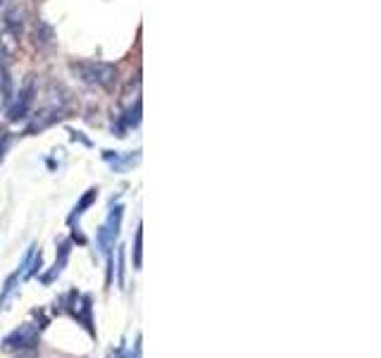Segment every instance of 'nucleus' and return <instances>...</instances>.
Listing matches in <instances>:
<instances>
[{"mask_svg": "<svg viewBox=\"0 0 381 358\" xmlns=\"http://www.w3.org/2000/svg\"><path fill=\"white\" fill-rule=\"evenodd\" d=\"M72 318H74L76 323H81L91 337H96V328H93V298H91V294H81V296H79V306H76V311H74V315H72Z\"/></svg>", "mask_w": 381, "mask_h": 358, "instance_id": "5", "label": "nucleus"}, {"mask_svg": "<svg viewBox=\"0 0 381 358\" xmlns=\"http://www.w3.org/2000/svg\"><path fill=\"white\" fill-rule=\"evenodd\" d=\"M22 10H19V5H10L8 10H5V31H10V34L19 36L22 34Z\"/></svg>", "mask_w": 381, "mask_h": 358, "instance_id": "8", "label": "nucleus"}, {"mask_svg": "<svg viewBox=\"0 0 381 358\" xmlns=\"http://www.w3.org/2000/svg\"><path fill=\"white\" fill-rule=\"evenodd\" d=\"M127 358H141V335L136 337V347L131 349V354H129Z\"/></svg>", "mask_w": 381, "mask_h": 358, "instance_id": "16", "label": "nucleus"}, {"mask_svg": "<svg viewBox=\"0 0 381 358\" xmlns=\"http://www.w3.org/2000/svg\"><path fill=\"white\" fill-rule=\"evenodd\" d=\"M96 246L98 251L103 253V256H113V249H115V239L110 237L108 230L105 227H101V230L96 232Z\"/></svg>", "mask_w": 381, "mask_h": 358, "instance_id": "12", "label": "nucleus"}, {"mask_svg": "<svg viewBox=\"0 0 381 358\" xmlns=\"http://www.w3.org/2000/svg\"><path fill=\"white\" fill-rule=\"evenodd\" d=\"M143 265V225L136 227L134 234V270H141Z\"/></svg>", "mask_w": 381, "mask_h": 358, "instance_id": "13", "label": "nucleus"}, {"mask_svg": "<svg viewBox=\"0 0 381 358\" xmlns=\"http://www.w3.org/2000/svg\"><path fill=\"white\" fill-rule=\"evenodd\" d=\"M17 286H19V272L15 270L12 275H8V279H5L3 289H0V311L5 308V306L10 303V298L17 294Z\"/></svg>", "mask_w": 381, "mask_h": 358, "instance_id": "9", "label": "nucleus"}, {"mask_svg": "<svg viewBox=\"0 0 381 358\" xmlns=\"http://www.w3.org/2000/svg\"><path fill=\"white\" fill-rule=\"evenodd\" d=\"M115 272H117V286L124 289V286H127V249H124V246L117 249V268H115Z\"/></svg>", "mask_w": 381, "mask_h": 358, "instance_id": "11", "label": "nucleus"}, {"mask_svg": "<svg viewBox=\"0 0 381 358\" xmlns=\"http://www.w3.org/2000/svg\"><path fill=\"white\" fill-rule=\"evenodd\" d=\"M141 160V155H139V151L136 153H129V155H117V160L115 162H110V165H113V170L115 172H122V170H127V167H131V165H136V162Z\"/></svg>", "mask_w": 381, "mask_h": 358, "instance_id": "14", "label": "nucleus"}, {"mask_svg": "<svg viewBox=\"0 0 381 358\" xmlns=\"http://www.w3.org/2000/svg\"><path fill=\"white\" fill-rule=\"evenodd\" d=\"M69 242H72V244H74V242H76V244H81V246H84V244H86V242H89V239H86V237H84V234H81V232H79V227H72V239H69Z\"/></svg>", "mask_w": 381, "mask_h": 358, "instance_id": "15", "label": "nucleus"}, {"mask_svg": "<svg viewBox=\"0 0 381 358\" xmlns=\"http://www.w3.org/2000/svg\"><path fill=\"white\" fill-rule=\"evenodd\" d=\"M0 3H3V0H0Z\"/></svg>", "mask_w": 381, "mask_h": 358, "instance_id": "18", "label": "nucleus"}, {"mask_svg": "<svg viewBox=\"0 0 381 358\" xmlns=\"http://www.w3.org/2000/svg\"><path fill=\"white\" fill-rule=\"evenodd\" d=\"M122 218H124V206L122 203H113L110 206V213H108V220H105V230H108L110 237L117 242V237H120V232H122Z\"/></svg>", "mask_w": 381, "mask_h": 358, "instance_id": "7", "label": "nucleus"}, {"mask_svg": "<svg viewBox=\"0 0 381 358\" xmlns=\"http://www.w3.org/2000/svg\"><path fill=\"white\" fill-rule=\"evenodd\" d=\"M41 270H43V251H41V249H36V251H34V256H31V260H29V263H26L24 272H22V275H19V279H24V282H26V279L36 277Z\"/></svg>", "mask_w": 381, "mask_h": 358, "instance_id": "10", "label": "nucleus"}, {"mask_svg": "<svg viewBox=\"0 0 381 358\" xmlns=\"http://www.w3.org/2000/svg\"><path fill=\"white\" fill-rule=\"evenodd\" d=\"M8 143H10V136L8 134L0 136V158L5 155V151H8Z\"/></svg>", "mask_w": 381, "mask_h": 358, "instance_id": "17", "label": "nucleus"}, {"mask_svg": "<svg viewBox=\"0 0 381 358\" xmlns=\"http://www.w3.org/2000/svg\"><path fill=\"white\" fill-rule=\"evenodd\" d=\"M43 325L38 323H24L10 332V335L3 337V349L5 351H31L38 344V337H41Z\"/></svg>", "mask_w": 381, "mask_h": 358, "instance_id": "2", "label": "nucleus"}, {"mask_svg": "<svg viewBox=\"0 0 381 358\" xmlns=\"http://www.w3.org/2000/svg\"><path fill=\"white\" fill-rule=\"evenodd\" d=\"M34 101H36V82L29 79V82H26L24 86L15 94V101H12L10 106H8V120H10V122L24 120V117L29 115L31 106H34Z\"/></svg>", "mask_w": 381, "mask_h": 358, "instance_id": "3", "label": "nucleus"}, {"mask_svg": "<svg viewBox=\"0 0 381 358\" xmlns=\"http://www.w3.org/2000/svg\"><path fill=\"white\" fill-rule=\"evenodd\" d=\"M72 72L89 86H98V89H113L117 84V67L110 62H101V60H81V62H72L69 65Z\"/></svg>", "mask_w": 381, "mask_h": 358, "instance_id": "1", "label": "nucleus"}, {"mask_svg": "<svg viewBox=\"0 0 381 358\" xmlns=\"http://www.w3.org/2000/svg\"><path fill=\"white\" fill-rule=\"evenodd\" d=\"M96 198H98V189L96 186H91L86 194H84L81 198H79V203L72 208V213H69V218H67V225L69 227H74V223H79V218H81L84 213L89 211L91 206L96 203Z\"/></svg>", "mask_w": 381, "mask_h": 358, "instance_id": "6", "label": "nucleus"}, {"mask_svg": "<svg viewBox=\"0 0 381 358\" xmlns=\"http://www.w3.org/2000/svg\"><path fill=\"white\" fill-rule=\"evenodd\" d=\"M69 256H72V242H69V239H62L60 246H57L55 263L50 265L48 272H43V275H41V282H43L45 286H50L57 277L62 275V270L67 268V263H69Z\"/></svg>", "mask_w": 381, "mask_h": 358, "instance_id": "4", "label": "nucleus"}]
</instances>
